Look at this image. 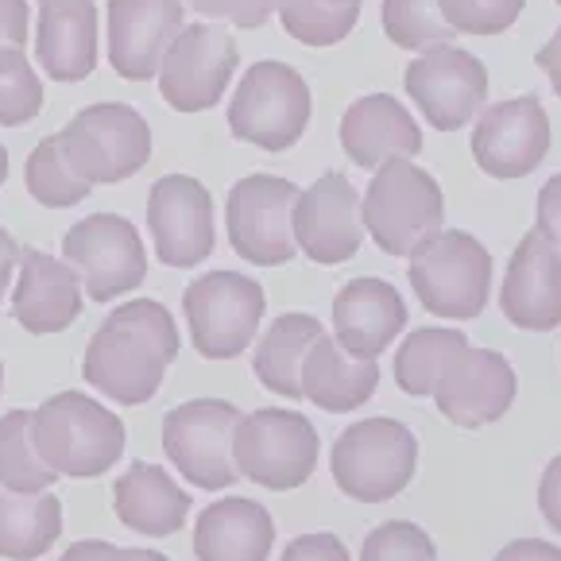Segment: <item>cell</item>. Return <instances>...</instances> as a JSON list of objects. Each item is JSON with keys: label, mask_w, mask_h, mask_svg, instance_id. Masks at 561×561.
<instances>
[{"label": "cell", "mask_w": 561, "mask_h": 561, "mask_svg": "<svg viewBox=\"0 0 561 561\" xmlns=\"http://www.w3.org/2000/svg\"><path fill=\"white\" fill-rule=\"evenodd\" d=\"M179 345L171 310L156 298H133L98 325L85 345L82 376L113 403L140 407L163 388Z\"/></svg>", "instance_id": "1"}, {"label": "cell", "mask_w": 561, "mask_h": 561, "mask_svg": "<svg viewBox=\"0 0 561 561\" xmlns=\"http://www.w3.org/2000/svg\"><path fill=\"white\" fill-rule=\"evenodd\" d=\"M364 232L383 256L411 260L446 221V194L438 179L411 159H391L371 174L368 194L360 198Z\"/></svg>", "instance_id": "2"}, {"label": "cell", "mask_w": 561, "mask_h": 561, "mask_svg": "<svg viewBox=\"0 0 561 561\" xmlns=\"http://www.w3.org/2000/svg\"><path fill=\"white\" fill-rule=\"evenodd\" d=\"M32 438L58 477H101L124 457V422L82 391H58L32 411Z\"/></svg>", "instance_id": "3"}, {"label": "cell", "mask_w": 561, "mask_h": 561, "mask_svg": "<svg viewBox=\"0 0 561 561\" xmlns=\"http://www.w3.org/2000/svg\"><path fill=\"white\" fill-rule=\"evenodd\" d=\"M419 465V438L399 419H360L333 442V484L356 504H388L411 484Z\"/></svg>", "instance_id": "4"}, {"label": "cell", "mask_w": 561, "mask_h": 561, "mask_svg": "<svg viewBox=\"0 0 561 561\" xmlns=\"http://www.w3.org/2000/svg\"><path fill=\"white\" fill-rule=\"evenodd\" d=\"M492 252L461 229H442L438 237H430L407 267L419 302L449 322H472L484 314L492 298Z\"/></svg>", "instance_id": "5"}, {"label": "cell", "mask_w": 561, "mask_h": 561, "mask_svg": "<svg viewBox=\"0 0 561 561\" xmlns=\"http://www.w3.org/2000/svg\"><path fill=\"white\" fill-rule=\"evenodd\" d=\"M310 113L314 101L306 78L287 62L264 58L240 78L229 101V128L240 144H252L260 151H287L302 140Z\"/></svg>", "instance_id": "6"}, {"label": "cell", "mask_w": 561, "mask_h": 561, "mask_svg": "<svg viewBox=\"0 0 561 561\" xmlns=\"http://www.w3.org/2000/svg\"><path fill=\"white\" fill-rule=\"evenodd\" d=\"M240 477L272 492H295L314 477L322 438L314 422L287 407H264L240 419L237 442H232Z\"/></svg>", "instance_id": "7"}, {"label": "cell", "mask_w": 561, "mask_h": 561, "mask_svg": "<svg viewBox=\"0 0 561 561\" xmlns=\"http://www.w3.org/2000/svg\"><path fill=\"white\" fill-rule=\"evenodd\" d=\"M58 144L90 186H113L133 179L151 159V128L144 113L121 101L85 105L75 121L58 133Z\"/></svg>", "instance_id": "8"}, {"label": "cell", "mask_w": 561, "mask_h": 561, "mask_svg": "<svg viewBox=\"0 0 561 561\" xmlns=\"http://www.w3.org/2000/svg\"><path fill=\"white\" fill-rule=\"evenodd\" d=\"M264 310V287L240 272H209L182 290L191 341L206 360H232L244 353L256 341Z\"/></svg>", "instance_id": "9"}, {"label": "cell", "mask_w": 561, "mask_h": 561, "mask_svg": "<svg viewBox=\"0 0 561 561\" xmlns=\"http://www.w3.org/2000/svg\"><path fill=\"white\" fill-rule=\"evenodd\" d=\"M298 186L279 174H244L225 202V229L240 260L256 267H283L298 256L295 202Z\"/></svg>", "instance_id": "10"}, {"label": "cell", "mask_w": 561, "mask_h": 561, "mask_svg": "<svg viewBox=\"0 0 561 561\" xmlns=\"http://www.w3.org/2000/svg\"><path fill=\"white\" fill-rule=\"evenodd\" d=\"M240 419L244 414L229 399H191L171 407L163 419L167 461L202 492H221L237 484L240 469L232 457V442H237Z\"/></svg>", "instance_id": "11"}, {"label": "cell", "mask_w": 561, "mask_h": 561, "mask_svg": "<svg viewBox=\"0 0 561 561\" xmlns=\"http://www.w3.org/2000/svg\"><path fill=\"white\" fill-rule=\"evenodd\" d=\"M62 260L78 272L93 302H113L148 279L144 240L136 225L121 214H93L70 225L62 237Z\"/></svg>", "instance_id": "12"}, {"label": "cell", "mask_w": 561, "mask_h": 561, "mask_svg": "<svg viewBox=\"0 0 561 561\" xmlns=\"http://www.w3.org/2000/svg\"><path fill=\"white\" fill-rule=\"evenodd\" d=\"M237 62V39L221 24H186L159 67V93L174 113H206L225 98Z\"/></svg>", "instance_id": "13"}, {"label": "cell", "mask_w": 561, "mask_h": 561, "mask_svg": "<svg viewBox=\"0 0 561 561\" xmlns=\"http://www.w3.org/2000/svg\"><path fill=\"white\" fill-rule=\"evenodd\" d=\"M407 98L438 133H457L488 101V67L472 50L434 47L419 55L403 75Z\"/></svg>", "instance_id": "14"}, {"label": "cell", "mask_w": 561, "mask_h": 561, "mask_svg": "<svg viewBox=\"0 0 561 561\" xmlns=\"http://www.w3.org/2000/svg\"><path fill=\"white\" fill-rule=\"evenodd\" d=\"M553 144L550 116L538 98L495 101L477 116L472 128V159L484 174L500 182L527 179L546 163Z\"/></svg>", "instance_id": "15"}, {"label": "cell", "mask_w": 561, "mask_h": 561, "mask_svg": "<svg viewBox=\"0 0 561 561\" xmlns=\"http://www.w3.org/2000/svg\"><path fill=\"white\" fill-rule=\"evenodd\" d=\"M148 229L159 264L198 267L214 256V198L191 174H163L148 194Z\"/></svg>", "instance_id": "16"}, {"label": "cell", "mask_w": 561, "mask_h": 561, "mask_svg": "<svg viewBox=\"0 0 561 561\" xmlns=\"http://www.w3.org/2000/svg\"><path fill=\"white\" fill-rule=\"evenodd\" d=\"M515 391H519V380H515L512 360L495 348H477L469 341L446 360V371L430 399L454 426L480 430L512 411Z\"/></svg>", "instance_id": "17"}, {"label": "cell", "mask_w": 561, "mask_h": 561, "mask_svg": "<svg viewBox=\"0 0 561 561\" xmlns=\"http://www.w3.org/2000/svg\"><path fill=\"white\" fill-rule=\"evenodd\" d=\"M295 240L306 260L322 267H337L353 260L364 244L360 194L348 174L325 171L314 186H306L295 202Z\"/></svg>", "instance_id": "18"}, {"label": "cell", "mask_w": 561, "mask_h": 561, "mask_svg": "<svg viewBox=\"0 0 561 561\" xmlns=\"http://www.w3.org/2000/svg\"><path fill=\"white\" fill-rule=\"evenodd\" d=\"M182 27L186 0H108V67L124 82L159 78Z\"/></svg>", "instance_id": "19"}, {"label": "cell", "mask_w": 561, "mask_h": 561, "mask_svg": "<svg viewBox=\"0 0 561 561\" xmlns=\"http://www.w3.org/2000/svg\"><path fill=\"white\" fill-rule=\"evenodd\" d=\"M500 310L515 330L550 333L561 325V244L530 229L515 244L500 287Z\"/></svg>", "instance_id": "20"}, {"label": "cell", "mask_w": 561, "mask_h": 561, "mask_svg": "<svg viewBox=\"0 0 561 561\" xmlns=\"http://www.w3.org/2000/svg\"><path fill=\"white\" fill-rule=\"evenodd\" d=\"M82 279L67 260H55L39 248H24L20 279L12 290V318L35 337L62 333L82 314Z\"/></svg>", "instance_id": "21"}, {"label": "cell", "mask_w": 561, "mask_h": 561, "mask_svg": "<svg viewBox=\"0 0 561 561\" xmlns=\"http://www.w3.org/2000/svg\"><path fill=\"white\" fill-rule=\"evenodd\" d=\"M407 302L396 283L364 275L337 290L333 298V337L356 356L380 360L388 345L407 330Z\"/></svg>", "instance_id": "22"}, {"label": "cell", "mask_w": 561, "mask_h": 561, "mask_svg": "<svg viewBox=\"0 0 561 561\" xmlns=\"http://www.w3.org/2000/svg\"><path fill=\"white\" fill-rule=\"evenodd\" d=\"M341 148L364 171H380L391 159H414L422 151V128L391 93L356 98L341 116Z\"/></svg>", "instance_id": "23"}, {"label": "cell", "mask_w": 561, "mask_h": 561, "mask_svg": "<svg viewBox=\"0 0 561 561\" xmlns=\"http://www.w3.org/2000/svg\"><path fill=\"white\" fill-rule=\"evenodd\" d=\"M35 55L55 82L90 78L98 67V4L93 0H39Z\"/></svg>", "instance_id": "24"}, {"label": "cell", "mask_w": 561, "mask_h": 561, "mask_svg": "<svg viewBox=\"0 0 561 561\" xmlns=\"http://www.w3.org/2000/svg\"><path fill=\"white\" fill-rule=\"evenodd\" d=\"M272 546V512L244 495L214 500L194 523V558L198 561H267Z\"/></svg>", "instance_id": "25"}, {"label": "cell", "mask_w": 561, "mask_h": 561, "mask_svg": "<svg viewBox=\"0 0 561 561\" xmlns=\"http://www.w3.org/2000/svg\"><path fill=\"white\" fill-rule=\"evenodd\" d=\"M113 512L136 535L167 538L186 527L191 495L171 480V472L148 461H133L113 484Z\"/></svg>", "instance_id": "26"}, {"label": "cell", "mask_w": 561, "mask_h": 561, "mask_svg": "<svg viewBox=\"0 0 561 561\" xmlns=\"http://www.w3.org/2000/svg\"><path fill=\"white\" fill-rule=\"evenodd\" d=\"M380 388V364L356 356L337 337H318L302 364V399L330 414H345L364 407Z\"/></svg>", "instance_id": "27"}, {"label": "cell", "mask_w": 561, "mask_h": 561, "mask_svg": "<svg viewBox=\"0 0 561 561\" xmlns=\"http://www.w3.org/2000/svg\"><path fill=\"white\" fill-rule=\"evenodd\" d=\"M322 322L310 314H279L264 330L252 356V371L272 396L283 399H302V364L310 356V348L322 337Z\"/></svg>", "instance_id": "28"}, {"label": "cell", "mask_w": 561, "mask_h": 561, "mask_svg": "<svg viewBox=\"0 0 561 561\" xmlns=\"http://www.w3.org/2000/svg\"><path fill=\"white\" fill-rule=\"evenodd\" d=\"M62 535V504L50 492H9L0 484V558L35 561Z\"/></svg>", "instance_id": "29"}, {"label": "cell", "mask_w": 561, "mask_h": 561, "mask_svg": "<svg viewBox=\"0 0 561 561\" xmlns=\"http://www.w3.org/2000/svg\"><path fill=\"white\" fill-rule=\"evenodd\" d=\"M461 345H469V337H465L461 330H442V325H434V330L426 325V330L407 333V341L396 353L399 391H403V396H414V399L434 396L442 371H446V360Z\"/></svg>", "instance_id": "30"}, {"label": "cell", "mask_w": 561, "mask_h": 561, "mask_svg": "<svg viewBox=\"0 0 561 561\" xmlns=\"http://www.w3.org/2000/svg\"><path fill=\"white\" fill-rule=\"evenodd\" d=\"M58 472L39 457L32 438V411H9L0 419V484L9 492H47Z\"/></svg>", "instance_id": "31"}, {"label": "cell", "mask_w": 561, "mask_h": 561, "mask_svg": "<svg viewBox=\"0 0 561 561\" xmlns=\"http://www.w3.org/2000/svg\"><path fill=\"white\" fill-rule=\"evenodd\" d=\"M24 179H27L32 198L47 209H70L93 194V186L67 159V151H62V144H58V133L47 136V140H39V148L27 156Z\"/></svg>", "instance_id": "32"}, {"label": "cell", "mask_w": 561, "mask_h": 561, "mask_svg": "<svg viewBox=\"0 0 561 561\" xmlns=\"http://www.w3.org/2000/svg\"><path fill=\"white\" fill-rule=\"evenodd\" d=\"M283 32L306 47H333L360 20V0H283Z\"/></svg>", "instance_id": "33"}, {"label": "cell", "mask_w": 561, "mask_h": 561, "mask_svg": "<svg viewBox=\"0 0 561 561\" xmlns=\"http://www.w3.org/2000/svg\"><path fill=\"white\" fill-rule=\"evenodd\" d=\"M380 20L396 47L419 50V55L434 47H449V39L457 35L442 12V0H383Z\"/></svg>", "instance_id": "34"}, {"label": "cell", "mask_w": 561, "mask_h": 561, "mask_svg": "<svg viewBox=\"0 0 561 561\" xmlns=\"http://www.w3.org/2000/svg\"><path fill=\"white\" fill-rule=\"evenodd\" d=\"M43 108V82L35 67L24 58V50L0 47V124L20 128L35 121Z\"/></svg>", "instance_id": "35"}, {"label": "cell", "mask_w": 561, "mask_h": 561, "mask_svg": "<svg viewBox=\"0 0 561 561\" xmlns=\"http://www.w3.org/2000/svg\"><path fill=\"white\" fill-rule=\"evenodd\" d=\"M360 561H438V546L419 523L388 519L368 530L360 546Z\"/></svg>", "instance_id": "36"}, {"label": "cell", "mask_w": 561, "mask_h": 561, "mask_svg": "<svg viewBox=\"0 0 561 561\" xmlns=\"http://www.w3.org/2000/svg\"><path fill=\"white\" fill-rule=\"evenodd\" d=\"M527 0H442L457 35H504L523 16Z\"/></svg>", "instance_id": "37"}, {"label": "cell", "mask_w": 561, "mask_h": 561, "mask_svg": "<svg viewBox=\"0 0 561 561\" xmlns=\"http://www.w3.org/2000/svg\"><path fill=\"white\" fill-rule=\"evenodd\" d=\"M186 9H194L206 20H225V24L252 32V27H264L283 9V0H186Z\"/></svg>", "instance_id": "38"}, {"label": "cell", "mask_w": 561, "mask_h": 561, "mask_svg": "<svg viewBox=\"0 0 561 561\" xmlns=\"http://www.w3.org/2000/svg\"><path fill=\"white\" fill-rule=\"evenodd\" d=\"M279 561H353L348 546L330 530H314V535H298L287 542Z\"/></svg>", "instance_id": "39"}, {"label": "cell", "mask_w": 561, "mask_h": 561, "mask_svg": "<svg viewBox=\"0 0 561 561\" xmlns=\"http://www.w3.org/2000/svg\"><path fill=\"white\" fill-rule=\"evenodd\" d=\"M538 512H542L546 527L561 535V454L546 465L542 480H538Z\"/></svg>", "instance_id": "40"}, {"label": "cell", "mask_w": 561, "mask_h": 561, "mask_svg": "<svg viewBox=\"0 0 561 561\" xmlns=\"http://www.w3.org/2000/svg\"><path fill=\"white\" fill-rule=\"evenodd\" d=\"M535 229L542 232V237H550L553 244H561V174H553L542 191H538V221H535Z\"/></svg>", "instance_id": "41"}, {"label": "cell", "mask_w": 561, "mask_h": 561, "mask_svg": "<svg viewBox=\"0 0 561 561\" xmlns=\"http://www.w3.org/2000/svg\"><path fill=\"white\" fill-rule=\"evenodd\" d=\"M27 43V0H0V47L24 50Z\"/></svg>", "instance_id": "42"}, {"label": "cell", "mask_w": 561, "mask_h": 561, "mask_svg": "<svg viewBox=\"0 0 561 561\" xmlns=\"http://www.w3.org/2000/svg\"><path fill=\"white\" fill-rule=\"evenodd\" d=\"M495 561H561V546L546 538H515L495 553Z\"/></svg>", "instance_id": "43"}, {"label": "cell", "mask_w": 561, "mask_h": 561, "mask_svg": "<svg viewBox=\"0 0 561 561\" xmlns=\"http://www.w3.org/2000/svg\"><path fill=\"white\" fill-rule=\"evenodd\" d=\"M535 62H538V70L546 75V82L553 85V98H561V27L542 43V47H538Z\"/></svg>", "instance_id": "44"}, {"label": "cell", "mask_w": 561, "mask_h": 561, "mask_svg": "<svg viewBox=\"0 0 561 561\" xmlns=\"http://www.w3.org/2000/svg\"><path fill=\"white\" fill-rule=\"evenodd\" d=\"M116 550H121V546L105 542V538H82V542L70 546L58 561H113Z\"/></svg>", "instance_id": "45"}, {"label": "cell", "mask_w": 561, "mask_h": 561, "mask_svg": "<svg viewBox=\"0 0 561 561\" xmlns=\"http://www.w3.org/2000/svg\"><path fill=\"white\" fill-rule=\"evenodd\" d=\"M24 256V248L12 240L9 229H0V302L9 295V283H12V272H16V260Z\"/></svg>", "instance_id": "46"}, {"label": "cell", "mask_w": 561, "mask_h": 561, "mask_svg": "<svg viewBox=\"0 0 561 561\" xmlns=\"http://www.w3.org/2000/svg\"><path fill=\"white\" fill-rule=\"evenodd\" d=\"M113 561H171V558L159 550H140V546H133V550H116Z\"/></svg>", "instance_id": "47"}, {"label": "cell", "mask_w": 561, "mask_h": 561, "mask_svg": "<svg viewBox=\"0 0 561 561\" xmlns=\"http://www.w3.org/2000/svg\"><path fill=\"white\" fill-rule=\"evenodd\" d=\"M9 182V151H4V144H0V186Z\"/></svg>", "instance_id": "48"}, {"label": "cell", "mask_w": 561, "mask_h": 561, "mask_svg": "<svg viewBox=\"0 0 561 561\" xmlns=\"http://www.w3.org/2000/svg\"><path fill=\"white\" fill-rule=\"evenodd\" d=\"M0 388H4V364H0Z\"/></svg>", "instance_id": "49"}, {"label": "cell", "mask_w": 561, "mask_h": 561, "mask_svg": "<svg viewBox=\"0 0 561 561\" xmlns=\"http://www.w3.org/2000/svg\"><path fill=\"white\" fill-rule=\"evenodd\" d=\"M553 4H558V9H561V0H553Z\"/></svg>", "instance_id": "50"}]
</instances>
